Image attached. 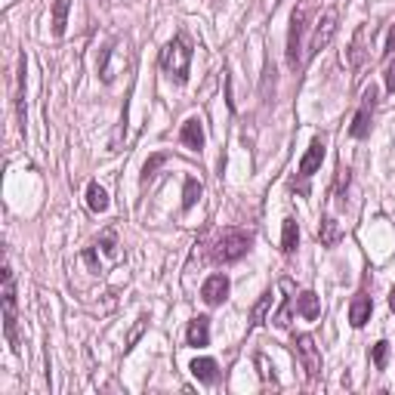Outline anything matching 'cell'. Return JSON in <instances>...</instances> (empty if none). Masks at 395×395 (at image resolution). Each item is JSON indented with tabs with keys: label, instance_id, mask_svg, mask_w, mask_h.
Returning a JSON list of instances; mask_svg holds the SVG:
<instances>
[{
	"label": "cell",
	"instance_id": "cell-26",
	"mask_svg": "<svg viewBox=\"0 0 395 395\" xmlns=\"http://www.w3.org/2000/svg\"><path fill=\"white\" fill-rule=\"evenodd\" d=\"M257 364H260V368H262V371H260V377H262V380H266V383H269V380H272V383H275V374H272V371H275V368H269L266 355H257Z\"/></svg>",
	"mask_w": 395,
	"mask_h": 395
},
{
	"label": "cell",
	"instance_id": "cell-3",
	"mask_svg": "<svg viewBox=\"0 0 395 395\" xmlns=\"http://www.w3.org/2000/svg\"><path fill=\"white\" fill-rule=\"evenodd\" d=\"M250 232L244 229H225L220 232V238L213 241V260L216 262H238L244 253L250 250Z\"/></svg>",
	"mask_w": 395,
	"mask_h": 395
},
{
	"label": "cell",
	"instance_id": "cell-17",
	"mask_svg": "<svg viewBox=\"0 0 395 395\" xmlns=\"http://www.w3.org/2000/svg\"><path fill=\"white\" fill-rule=\"evenodd\" d=\"M68 9H71V0H53V37L65 34V25H68Z\"/></svg>",
	"mask_w": 395,
	"mask_h": 395
},
{
	"label": "cell",
	"instance_id": "cell-25",
	"mask_svg": "<svg viewBox=\"0 0 395 395\" xmlns=\"http://www.w3.org/2000/svg\"><path fill=\"white\" fill-rule=\"evenodd\" d=\"M269 303H272V294H262V299L257 303V309H253V315H250V324H257L260 318H262V312L269 309Z\"/></svg>",
	"mask_w": 395,
	"mask_h": 395
},
{
	"label": "cell",
	"instance_id": "cell-7",
	"mask_svg": "<svg viewBox=\"0 0 395 395\" xmlns=\"http://www.w3.org/2000/svg\"><path fill=\"white\" fill-rule=\"evenodd\" d=\"M294 346H297V359L303 364V371L309 374V380H318L322 377V352H318L315 340L309 334H299L294 340Z\"/></svg>",
	"mask_w": 395,
	"mask_h": 395
},
{
	"label": "cell",
	"instance_id": "cell-15",
	"mask_svg": "<svg viewBox=\"0 0 395 395\" xmlns=\"http://www.w3.org/2000/svg\"><path fill=\"white\" fill-rule=\"evenodd\" d=\"M297 312L306 318V322H315L318 315H322V299H318L315 290H303V294L297 297Z\"/></svg>",
	"mask_w": 395,
	"mask_h": 395
},
{
	"label": "cell",
	"instance_id": "cell-16",
	"mask_svg": "<svg viewBox=\"0 0 395 395\" xmlns=\"http://www.w3.org/2000/svg\"><path fill=\"white\" fill-rule=\"evenodd\" d=\"M189 371L195 374V380H201V383H216V377H220V364L213 359H195L189 364Z\"/></svg>",
	"mask_w": 395,
	"mask_h": 395
},
{
	"label": "cell",
	"instance_id": "cell-6",
	"mask_svg": "<svg viewBox=\"0 0 395 395\" xmlns=\"http://www.w3.org/2000/svg\"><path fill=\"white\" fill-rule=\"evenodd\" d=\"M374 108H377V90H374V87H368V90H364V96H361V108L355 111V118H352V127H349L352 139H368V136H371Z\"/></svg>",
	"mask_w": 395,
	"mask_h": 395
},
{
	"label": "cell",
	"instance_id": "cell-18",
	"mask_svg": "<svg viewBox=\"0 0 395 395\" xmlns=\"http://www.w3.org/2000/svg\"><path fill=\"white\" fill-rule=\"evenodd\" d=\"M87 207L93 213H106L108 210V192L102 189L99 183H90L87 185Z\"/></svg>",
	"mask_w": 395,
	"mask_h": 395
},
{
	"label": "cell",
	"instance_id": "cell-23",
	"mask_svg": "<svg viewBox=\"0 0 395 395\" xmlns=\"http://www.w3.org/2000/svg\"><path fill=\"white\" fill-rule=\"evenodd\" d=\"M167 161V155L164 152H158V155H152V158H148V161H145V167H143V183H148V180H152V176H155V170H158V167H161Z\"/></svg>",
	"mask_w": 395,
	"mask_h": 395
},
{
	"label": "cell",
	"instance_id": "cell-27",
	"mask_svg": "<svg viewBox=\"0 0 395 395\" xmlns=\"http://www.w3.org/2000/svg\"><path fill=\"white\" fill-rule=\"evenodd\" d=\"M383 78H386V90L395 93V59L389 62V68H386V74H383Z\"/></svg>",
	"mask_w": 395,
	"mask_h": 395
},
{
	"label": "cell",
	"instance_id": "cell-28",
	"mask_svg": "<svg viewBox=\"0 0 395 395\" xmlns=\"http://www.w3.org/2000/svg\"><path fill=\"white\" fill-rule=\"evenodd\" d=\"M395 53V28L389 31V43H386V56H392Z\"/></svg>",
	"mask_w": 395,
	"mask_h": 395
},
{
	"label": "cell",
	"instance_id": "cell-24",
	"mask_svg": "<svg viewBox=\"0 0 395 395\" xmlns=\"http://www.w3.org/2000/svg\"><path fill=\"white\" fill-rule=\"evenodd\" d=\"M346 189H349V167H337V195L346 198Z\"/></svg>",
	"mask_w": 395,
	"mask_h": 395
},
{
	"label": "cell",
	"instance_id": "cell-2",
	"mask_svg": "<svg viewBox=\"0 0 395 395\" xmlns=\"http://www.w3.org/2000/svg\"><path fill=\"white\" fill-rule=\"evenodd\" d=\"M318 6V0H299L297 9L290 13V28H287V65L297 68L303 62V31H306V22L312 16V9Z\"/></svg>",
	"mask_w": 395,
	"mask_h": 395
},
{
	"label": "cell",
	"instance_id": "cell-9",
	"mask_svg": "<svg viewBox=\"0 0 395 395\" xmlns=\"http://www.w3.org/2000/svg\"><path fill=\"white\" fill-rule=\"evenodd\" d=\"M322 161H324V139L315 136L312 143H309V148H306L303 161H299L297 176H299V180H312V176L318 173V167H322Z\"/></svg>",
	"mask_w": 395,
	"mask_h": 395
},
{
	"label": "cell",
	"instance_id": "cell-5",
	"mask_svg": "<svg viewBox=\"0 0 395 395\" xmlns=\"http://www.w3.org/2000/svg\"><path fill=\"white\" fill-rule=\"evenodd\" d=\"M337 19H340V9L337 6H327L322 19L315 22V34H312V41H309V56H315V53H322L327 43H331V37L337 34Z\"/></svg>",
	"mask_w": 395,
	"mask_h": 395
},
{
	"label": "cell",
	"instance_id": "cell-14",
	"mask_svg": "<svg viewBox=\"0 0 395 395\" xmlns=\"http://www.w3.org/2000/svg\"><path fill=\"white\" fill-rule=\"evenodd\" d=\"M16 115H19V130L25 133V56H19L16 68Z\"/></svg>",
	"mask_w": 395,
	"mask_h": 395
},
{
	"label": "cell",
	"instance_id": "cell-1",
	"mask_svg": "<svg viewBox=\"0 0 395 395\" xmlns=\"http://www.w3.org/2000/svg\"><path fill=\"white\" fill-rule=\"evenodd\" d=\"M189 65H192V41H189V34H185V31H180L161 50V68H164V74L170 81L185 83V81H189Z\"/></svg>",
	"mask_w": 395,
	"mask_h": 395
},
{
	"label": "cell",
	"instance_id": "cell-11",
	"mask_svg": "<svg viewBox=\"0 0 395 395\" xmlns=\"http://www.w3.org/2000/svg\"><path fill=\"white\" fill-rule=\"evenodd\" d=\"M371 312H374V299L364 294V290H359V294L352 297V303H349V322L352 327H364L371 322Z\"/></svg>",
	"mask_w": 395,
	"mask_h": 395
},
{
	"label": "cell",
	"instance_id": "cell-22",
	"mask_svg": "<svg viewBox=\"0 0 395 395\" xmlns=\"http://www.w3.org/2000/svg\"><path fill=\"white\" fill-rule=\"evenodd\" d=\"M371 359H374V364H377V371H383V368H386V359H389V343H386V340L374 343V349H371Z\"/></svg>",
	"mask_w": 395,
	"mask_h": 395
},
{
	"label": "cell",
	"instance_id": "cell-20",
	"mask_svg": "<svg viewBox=\"0 0 395 395\" xmlns=\"http://www.w3.org/2000/svg\"><path fill=\"white\" fill-rule=\"evenodd\" d=\"M201 183L195 180V176H189V180H185V192H183V210H192V207L198 204V198H201Z\"/></svg>",
	"mask_w": 395,
	"mask_h": 395
},
{
	"label": "cell",
	"instance_id": "cell-19",
	"mask_svg": "<svg viewBox=\"0 0 395 395\" xmlns=\"http://www.w3.org/2000/svg\"><path fill=\"white\" fill-rule=\"evenodd\" d=\"M297 244H299V225H297V220H284V232H281V250L294 253Z\"/></svg>",
	"mask_w": 395,
	"mask_h": 395
},
{
	"label": "cell",
	"instance_id": "cell-8",
	"mask_svg": "<svg viewBox=\"0 0 395 395\" xmlns=\"http://www.w3.org/2000/svg\"><path fill=\"white\" fill-rule=\"evenodd\" d=\"M229 290H232V281L229 275H222V272H216L201 284V299L207 306H222L225 299H229Z\"/></svg>",
	"mask_w": 395,
	"mask_h": 395
},
{
	"label": "cell",
	"instance_id": "cell-13",
	"mask_svg": "<svg viewBox=\"0 0 395 395\" xmlns=\"http://www.w3.org/2000/svg\"><path fill=\"white\" fill-rule=\"evenodd\" d=\"M180 139L185 148H192V152H201L204 148V127H201V118H189L180 130Z\"/></svg>",
	"mask_w": 395,
	"mask_h": 395
},
{
	"label": "cell",
	"instance_id": "cell-12",
	"mask_svg": "<svg viewBox=\"0 0 395 395\" xmlns=\"http://www.w3.org/2000/svg\"><path fill=\"white\" fill-rule=\"evenodd\" d=\"M185 340H189V346H195V349H201V346L210 343V318L207 315L192 318L189 331H185Z\"/></svg>",
	"mask_w": 395,
	"mask_h": 395
},
{
	"label": "cell",
	"instance_id": "cell-10",
	"mask_svg": "<svg viewBox=\"0 0 395 395\" xmlns=\"http://www.w3.org/2000/svg\"><path fill=\"white\" fill-rule=\"evenodd\" d=\"M368 34H374V28H368V25H361L359 31H355V37H352V43H349V65L355 71L361 68L364 62H368Z\"/></svg>",
	"mask_w": 395,
	"mask_h": 395
},
{
	"label": "cell",
	"instance_id": "cell-29",
	"mask_svg": "<svg viewBox=\"0 0 395 395\" xmlns=\"http://www.w3.org/2000/svg\"><path fill=\"white\" fill-rule=\"evenodd\" d=\"M389 309L395 312V287H392V294H389Z\"/></svg>",
	"mask_w": 395,
	"mask_h": 395
},
{
	"label": "cell",
	"instance_id": "cell-4",
	"mask_svg": "<svg viewBox=\"0 0 395 395\" xmlns=\"http://www.w3.org/2000/svg\"><path fill=\"white\" fill-rule=\"evenodd\" d=\"M16 324H19V315H16V278H13V269L4 266V327H6V340H9V349H13V352H19Z\"/></svg>",
	"mask_w": 395,
	"mask_h": 395
},
{
	"label": "cell",
	"instance_id": "cell-21",
	"mask_svg": "<svg viewBox=\"0 0 395 395\" xmlns=\"http://www.w3.org/2000/svg\"><path fill=\"white\" fill-rule=\"evenodd\" d=\"M318 238H322L324 247H334L337 238H340V229H337V222L334 220H324L322 222V232H318Z\"/></svg>",
	"mask_w": 395,
	"mask_h": 395
}]
</instances>
